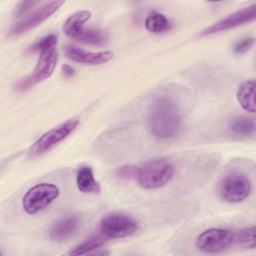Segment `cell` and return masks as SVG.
I'll list each match as a JSON object with an SVG mask.
<instances>
[{"instance_id": "cell-12", "label": "cell", "mask_w": 256, "mask_h": 256, "mask_svg": "<svg viewBox=\"0 0 256 256\" xmlns=\"http://www.w3.org/2000/svg\"><path fill=\"white\" fill-rule=\"evenodd\" d=\"M79 219L76 216H69L61 219L53 225L50 231V239L54 242H63L71 238L78 230Z\"/></svg>"}, {"instance_id": "cell-17", "label": "cell", "mask_w": 256, "mask_h": 256, "mask_svg": "<svg viewBox=\"0 0 256 256\" xmlns=\"http://www.w3.org/2000/svg\"><path fill=\"white\" fill-rule=\"evenodd\" d=\"M231 131L241 137L252 136L255 132V122L252 118L241 116L234 119L230 125Z\"/></svg>"}, {"instance_id": "cell-7", "label": "cell", "mask_w": 256, "mask_h": 256, "mask_svg": "<svg viewBox=\"0 0 256 256\" xmlns=\"http://www.w3.org/2000/svg\"><path fill=\"white\" fill-rule=\"evenodd\" d=\"M251 192V182L243 174L232 173L225 176L220 184L221 197L230 203L245 200Z\"/></svg>"}, {"instance_id": "cell-1", "label": "cell", "mask_w": 256, "mask_h": 256, "mask_svg": "<svg viewBox=\"0 0 256 256\" xmlns=\"http://www.w3.org/2000/svg\"><path fill=\"white\" fill-rule=\"evenodd\" d=\"M149 124L151 133L157 138L168 139L175 136L181 124L176 103L166 96L156 98L151 106Z\"/></svg>"}, {"instance_id": "cell-4", "label": "cell", "mask_w": 256, "mask_h": 256, "mask_svg": "<svg viewBox=\"0 0 256 256\" xmlns=\"http://www.w3.org/2000/svg\"><path fill=\"white\" fill-rule=\"evenodd\" d=\"M58 61V55L55 48L41 52L37 64L33 72L27 77L19 80L15 86L17 91H26L31 86H34L48 79L54 72Z\"/></svg>"}, {"instance_id": "cell-15", "label": "cell", "mask_w": 256, "mask_h": 256, "mask_svg": "<svg viewBox=\"0 0 256 256\" xmlns=\"http://www.w3.org/2000/svg\"><path fill=\"white\" fill-rule=\"evenodd\" d=\"M255 81L247 80L243 82L237 91V100L241 107L250 113H255V101H254Z\"/></svg>"}, {"instance_id": "cell-2", "label": "cell", "mask_w": 256, "mask_h": 256, "mask_svg": "<svg viewBox=\"0 0 256 256\" xmlns=\"http://www.w3.org/2000/svg\"><path fill=\"white\" fill-rule=\"evenodd\" d=\"M173 174V165L165 159H158L147 162L139 168L136 179L142 188L151 190L165 186L172 179Z\"/></svg>"}, {"instance_id": "cell-6", "label": "cell", "mask_w": 256, "mask_h": 256, "mask_svg": "<svg viewBox=\"0 0 256 256\" xmlns=\"http://www.w3.org/2000/svg\"><path fill=\"white\" fill-rule=\"evenodd\" d=\"M138 229L137 222L123 213H109L100 222L102 234L109 238H124L134 234Z\"/></svg>"}, {"instance_id": "cell-11", "label": "cell", "mask_w": 256, "mask_h": 256, "mask_svg": "<svg viewBox=\"0 0 256 256\" xmlns=\"http://www.w3.org/2000/svg\"><path fill=\"white\" fill-rule=\"evenodd\" d=\"M64 52L68 59L84 65H101L113 58V53L111 51L92 52L70 45L65 47Z\"/></svg>"}, {"instance_id": "cell-24", "label": "cell", "mask_w": 256, "mask_h": 256, "mask_svg": "<svg viewBox=\"0 0 256 256\" xmlns=\"http://www.w3.org/2000/svg\"><path fill=\"white\" fill-rule=\"evenodd\" d=\"M36 4H38V2H35V1H23V2H20L16 9H15V13H16V16L17 17H20V16H23L25 15L31 8H33Z\"/></svg>"}, {"instance_id": "cell-16", "label": "cell", "mask_w": 256, "mask_h": 256, "mask_svg": "<svg viewBox=\"0 0 256 256\" xmlns=\"http://www.w3.org/2000/svg\"><path fill=\"white\" fill-rule=\"evenodd\" d=\"M145 28L152 33L160 34L168 31L171 28L169 20L161 13L153 12L147 16L145 19Z\"/></svg>"}, {"instance_id": "cell-18", "label": "cell", "mask_w": 256, "mask_h": 256, "mask_svg": "<svg viewBox=\"0 0 256 256\" xmlns=\"http://www.w3.org/2000/svg\"><path fill=\"white\" fill-rule=\"evenodd\" d=\"M107 242V237L103 235H95L88 239H86L84 242L76 246L73 250L69 252L70 255H83L86 253H90L91 251L98 249L99 247L103 246Z\"/></svg>"}, {"instance_id": "cell-13", "label": "cell", "mask_w": 256, "mask_h": 256, "mask_svg": "<svg viewBox=\"0 0 256 256\" xmlns=\"http://www.w3.org/2000/svg\"><path fill=\"white\" fill-rule=\"evenodd\" d=\"M91 12L81 10L73 13L63 24V32L71 39L76 40L84 30V24L91 18Z\"/></svg>"}, {"instance_id": "cell-14", "label": "cell", "mask_w": 256, "mask_h": 256, "mask_svg": "<svg viewBox=\"0 0 256 256\" xmlns=\"http://www.w3.org/2000/svg\"><path fill=\"white\" fill-rule=\"evenodd\" d=\"M76 185L82 193H99L100 185L95 180L93 171L88 166L81 167L76 176Z\"/></svg>"}, {"instance_id": "cell-19", "label": "cell", "mask_w": 256, "mask_h": 256, "mask_svg": "<svg viewBox=\"0 0 256 256\" xmlns=\"http://www.w3.org/2000/svg\"><path fill=\"white\" fill-rule=\"evenodd\" d=\"M76 41L84 43V44H90V45H103L107 41L106 34L101 30L96 29H84L82 33L77 37Z\"/></svg>"}, {"instance_id": "cell-3", "label": "cell", "mask_w": 256, "mask_h": 256, "mask_svg": "<svg viewBox=\"0 0 256 256\" xmlns=\"http://www.w3.org/2000/svg\"><path fill=\"white\" fill-rule=\"evenodd\" d=\"M59 188L52 183H39L31 187L23 197L22 205L28 214H36L59 197Z\"/></svg>"}, {"instance_id": "cell-9", "label": "cell", "mask_w": 256, "mask_h": 256, "mask_svg": "<svg viewBox=\"0 0 256 256\" xmlns=\"http://www.w3.org/2000/svg\"><path fill=\"white\" fill-rule=\"evenodd\" d=\"M63 4H64V1H58V0L46 2L42 4L35 11H33L32 13L27 15L25 18L20 20L18 23H16L11 28L9 34L19 35L36 27L37 25H39L40 23L48 19L52 14H54Z\"/></svg>"}, {"instance_id": "cell-25", "label": "cell", "mask_w": 256, "mask_h": 256, "mask_svg": "<svg viewBox=\"0 0 256 256\" xmlns=\"http://www.w3.org/2000/svg\"><path fill=\"white\" fill-rule=\"evenodd\" d=\"M62 72H63V75L65 77H71L74 75V68H72L70 65L68 64H64L62 66Z\"/></svg>"}, {"instance_id": "cell-22", "label": "cell", "mask_w": 256, "mask_h": 256, "mask_svg": "<svg viewBox=\"0 0 256 256\" xmlns=\"http://www.w3.org/2000/svg\"><path fill=\"white\" fill-rule=\"evenodd\" d=\"M139 168L133 165H125L122 167H119L116 170V176L119 177L120 179L124 180H131V179H136L138 175Z\"/></svg>"}, {"instance_id": "cell-8", "label": "cell", "mask_w": 256, "mask_h": 256, "mask_svg": "<svg viewBox=\"0 0 256 256\" xmlns=\"http://www.w3.org/2000/svg\"><path fill=\"white\" fill-rule=\"evenodd\" d=\"M233 244V232L220 228L203 231L196 239V247L205 253H218Z\"/></svg>"}, {"instance_id": "cell-5", "label": "cell", "mask_w": 256, "mask_h": 256, "mask_svg": "<svg viewBox=\"0 0 256 256\" xmlns=\"http://www.w3.org/2000/svg\"><path fill=\"white\" fill-rule=\"evenodd\" d=\"M78 123V120L70 119L45 132L32 144L29 149V154L37 156L47 152L71 134L77 127Z\"/></svg>"}, {"instance_id": "cell-21", "label": "cell", "mask_w": 256, "mask_h": 256, "mask_svg": "<svg viewBox=\"0 0 256 256\" xmlns=\"http://www.w3.org/2000/svg\"><path fill=\"white\" fill-rule=\"evenodd\" d=\"M57 44V36L54 34L46 35L45 37L41 38L40 40L36 41L31 47L30 50L33 52H44L50 49H53Z\"/></svg>"}, {"instance_id": "cell-10", "label": "cell", "mask_w": 256, "mask_h": 256, "mask_svg": "<svg viewBox=\"0 0 256 256\" xmlns=\"http://www.w3.org/2000/svg\"><path fill=\"white\" fill-rule=\"evenodd\" d=\"M255 18H256V5L253 4L249 7L238 10L235 13L225 17L224 19L212 24L211 26L203 30L201 35L202 36L210 35L217 32L232 29V28L244 25L246 23H250L254 21Z\"/></svg>"}, {"instance_id": "cell-23", "label": "cell", "mask_w": 256, "mask_h": 256, "mask_svg": "<svg viewBox=\"0 0 256 256\" xmlns=\"http://www.w3.org/2000/svg\"><path fill=\"white\" fill-rule=\"evenodd\" d=\"M254 38L253 37H249V38H245L242 39L241 41L237 42L233 48V51L235 54H245L247 53L254 45Z\"/></svg>"}, {"instance_id": "cell-20", "label": "cell", "mask_w": 256, "mask_h": 256, "mask_svg": "<svg viewBox=\"0 0 256 256\" xmlns=\"http://www.w3.org/2000/svg\"><path fill=\"white\" fill-rule=\"evenodd\" d=\"M233 243L248 246V248L254 249L255 244V227H248L233 232Z\"/></svg>"}]
</instances>
